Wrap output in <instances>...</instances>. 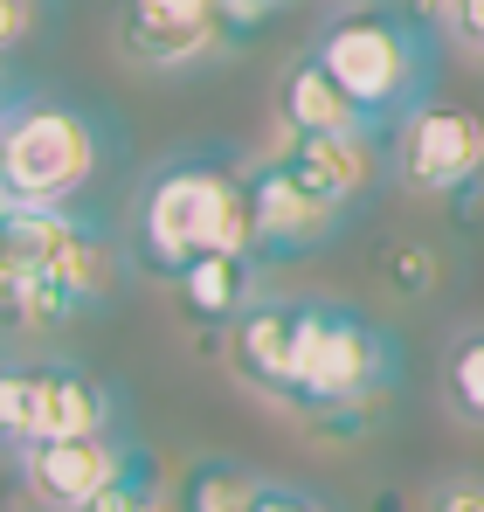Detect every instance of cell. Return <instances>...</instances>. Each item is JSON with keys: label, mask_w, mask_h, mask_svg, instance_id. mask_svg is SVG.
I'll return each instance as SVG.
<instances>
[{"label": "cell", "mask_w": 484, "mask_h": 512, "mask_svg": "<svg viewBox=\"0 0 484 512\" xmlns=\"http://www.w3.org/2000/svg\"><path fill=\"white\" fill-rule=\"evenodd\" d=\"M402 381V346L381 333L360 305L339 298H298V326H291V388H284V416L325 429V436H360Z\"/></svg>", "instance_id": "obj_1"}, {"label": "cell", "mask_w": 484, "mask_h": 512, "mask_svg": "<svg viewBox=\"0 0 484 512\" xmlns=\"http://www.w3.org/2000/svg\"><path fill=\"white\" fill-rule=\"evenodd\" d=\"M0 250L21 284V298H14L21 326H70L83 312H104L111 291L125 284V256L77 208L14 201V215L0 222Z\"/></svg>", "instance_id": "obj_2"}, {"label": "cell", "mask_w": 484, "mask_h": 512, "mask_svg": "<svg viewBox=\"0 0 484 512\" xmlns=\"http://www.w3.org/2000/svg\"><path fill=\"white\" fill-rule=\"evenodd\" d=\"M139 250L173 277L208 250L256 256V208H249V160L229 153H173L139 187Z\"/></svg>", "instance_id": "obj_3"}, {"label": "cell", "mask_w": 484, "mask_h": 512, "mask_svg": "<svg viewBox=\"0 0 484 512\" xmlns=\"http://www.w3.org/2000/svg\"><path fill=\"white\" fill-rule=\"evenodd\" d=\"M325 70L353 90L388 132L402 125L408 111L436 104V35L422 28V14L402 0H339L319 21L312 42Z\"/></svg>", "instance_id": "obj_4"}, {"label": "cell", "mask_w": 484, "mask_h": 512, "mask_svg": "<svg viewBox=\"0 0 484 512\" xmlns=\"http://www.w3.org/2000/svg\"><path fill=\"white\" fill-rule=\"evenodd\" d=\"M111 160V132L97 111H77L63 97H21L0 125V180L14 201L70 208Z\"/></svg>", "instance_id": "obj_5"}, {"label": "cell", "mask_w": 484, "mask_h": 512, "mask_svg": "<svg viewBox=\"0 0 484 512\" xmlns=\"http://www.w3.org/2000/svg\"><path fill=\"white\" fill-rule=\"evenodd\" d=\"M90 429H125L118 388L104 374H90L77 360H7L0 367V450H35V443H63Z\"/></svg>", "instance_id": "obj_6"}, {"label": "cell", "mask_w": 484, "mask_h": 512, "mask_svg": "<svg viewBox=\"0 0 484 512\" xmlns=\"http://www.w3.org/2000/svg\"><path fill=\"white\" fill-rule=\"evenodd\" d=\"M388 167L408 194H464L484 180V118L457 104H422L388 132Z\"/></svg>", "instance_id": "obj_7"}, {"label": "cell", "mask_w": 484, "mask_h": 512, "mask_svg": "<svg viewBox=\"0 0 484 512\" xmlns=\"http://www.w3.org/2000/svg\"><path fill=\"white\" fill-rule=\"evenodd\" d=\"M153 450L132 443L125 429H90V436H63V443H35L21 450V478L49 512H83L90 499H104L125 471H139Z\"/></svg>", "instance_id": "obj_8"}, {"label": "cell", "mask_w": 484, "mask_h": 512, "mask_svg": "<svg viewBox=\"0 0 484 512\" xmlns=\"http://www.w3.org/2000/svg\"><path fill=\"white\" fill-rule=\"evenodd\" d=\"M118 56L132 70H201L229 56L222 42V7L215 0H125L118 7Z\"/></svg>", "instance_id": "obj_9"}, {"label": "cell", "mask_w": 484, "mask_h": 512, "mask_svg": "<svg viewBox=\"0 0 484 512\" xmlns=\"http://www.w3.org/2000/svg\"><path fill=\"white\" fill-rule=\"evenodd\" d=\"M263 160L291 167L312 194L339 201V208L367 201L395 173L388 167V132H291V125H277L270 146H263Z\"/></svg>", "instance_id": "obj_10"}, {"label": "cell", "mask_w": 484, "mask_h": 512, "mask_svg": "<svg viewBox=\"0 0 484 512\" xmlns=\"http://www.w3.org/2000/svg\"><path fill=\"white\" fill-rule=\"evenodd\" d=\"M249 208H256V256L263 263L312 256L346 229V208L312 194L298 173L277 167V160H249Z\"/></svg>", "instance_id": "obj_11"}, {"label": "cell", "mask_w": 484, "mask_h": 512, "mask_svg": "<svg viewBox=\"0 0 484 512\" xmlns=\"http://www.w3.org/2000/svg\"><path fill=\"white\" fill-rule=\"evenodd\" d=\"M291 326H298V298H277V291H256L236 319L222 326V360L256 402H284L291 388Z\"/></svg>", "instance_id": "obj_12"}, {"label": "cell", "mask_w": 484, "mask_h": 512, "mask_svg": "<svg viewBox=\"0 0 484 512\" xmlns=\"http://www.w3.org/2000/svg\"><path fill=\"white\" fill-rule=\"evenodd\" d=\"M277 125H291V132H388L312 49L277 70Z\"/></svg>", "instance_id": "obj_13"}, {"label": "cell", "mask_w": 484, "mask_h": 512, "mask_svg": "<svg viewBox=\"0 0 484 512\" xmlns=\"http://www.w3.org/2000/svg\"><path fill=\"white\" fill-rule=\"evenodd\" d=\"M263 256H249V250H208V256H194L187 270H173L166 284H173V298H180V312L194 319V326H229L242 305L263 291Z\"/></svg>", "instance_id": "obj_14"}, {"label": "cell", "mask_w": 484, "mask_h": 512, "mask_svg": "<svg viewBox=\"0 0 484 512\" xmlns=\"http://www.w3.org/2000/svg\"><path fill=\"white\" fill-rule=\"evenodd\" d=\"M263 492V478L236 464V457H187L180 478H173V512H249Z\"/></svg>", "instance_id": "obj_15"}, {"label": "cell", "mask_w": 484, "mask_h": 512, "mask_svg": "<svg viewBox=\"0 0 484 512\" xmlns=\"http://www.w3.org/2000/svg\"><path fill=\"white\" fill-rule=\"evenodd\" d=\"M443 409L457 423L484 429V326H464L443 346Z\"/></svg>", "instance_id": "obj_16"}, {"label": "cell", "mask_w": 484, "mask_h": 512, "mask_svg": "<svg viewBox=\"0 0 484 512\" xmlns=\"http://www.w3.org/2000/svg\"><path fill=\"white\" fill-rule=\"evenodd\" d=\"M83 512H173V492L160 485V464L146 457L139 471H125V478H118L104 499H90Z\"/></svg>", "instance_id": "obj_17"}, {"label": "cell", "mask_w": 484, "mask_h": 512, "mask_svg": "<svg viewBox=\"0 0 484 512\" xmlns=\"http://www.w3.org/2000/svg\"><path fill=\"white\" fill-rule=\"evenodd\" d=\"M222 7V42H229V56H236L242 42H256L284 7H298V0H215Z\"/></svg>", "instance_id": "obj_18"}, {"label": "cell", "mask_w": 484, "mask_h": 512, "mask_svg": "<svg viewBox=\"0 0 484 512\" xmlns=\"http://www.w3.org/2000/svg\"><path fill=\"white\" fill-rule=\"evenodd\" d=\"M42 21H49V0H0V56L28 49L42 35Z\"/></svg>", "instance_id": "obj_19"}, {"label": "cell", "mask_w": 484, "mask_h": 512, "mask_svg": "<svg viewBox=\"0 0 484 512\" xmlns=\"http://www.w3.org/2000/svg\"><path fill=\"white\" fill-rule=\"evenodd\" d=\"M415 512H484V478H471V471L436 478V485L422 492V506H415Z\"/></svg>", "instance_id": "obj_20"}, {"label": "cell", "mask_w": 484, "mask_h": 512, "mask_svg": "<svg viewBox=\"0 0 484 512\" xmlns=\"http://www.w3.org/2000/svg\"><path fill=\"white\" fill-rule=\"evenodd\" d=\"M249 512H332L319 492H305V485H284V478H263V492H256V506Z\"/></svg>", "instance_id": "obj_21"}, {"label": "cell", "mask_w": 484, "mask_h": 512, "mask_svg": "<svg viewBox=\"0 0 484 512\" xmlns=\"http://www.w3.org/2000/svg\"><path fill=\"white\" fill-rule=\"evenodd\" d=\"M436 14L450 21V35H457L471 56H484V0H436Z\"/></svg>", "instance_id": "obj_22"}, {"label": "cell", "mask_w": 484, "mask_h": 512, "mask_svg": "<svg viewBox=\"0 0 484 512\" xmlns=\"http://www.w3.org/2000/svg\"><path fill=\"white\" fill-rule=\"evenodd\" d=\"M14 298H21V284H14V263L0 250V319H14Z\"/></svg>", "instance_id": "obj_23"}, {"label": "cell", "mask_w": 484, "mask_h": 512, "mask_svg": "<svg viewBox=\"0 0 484 512\" xmlns=\"http://www.w3.org/2000/svg\"><path fill=\"white\" fill-rule=\"evenodd\" d=\"M14 104H21V90L7 84V70H0V125H7V111H14Z\"/></svg>", "instance_id": "obj_24"}, {"label": "cell", "mask_w": 484, "mask_h": 512, "mask_svg": "<svg viewBox=\"0 0 484 512\" xmlns=\"http://www.w3.org/2000/svg\"><path fill=\"white\" fill-rule=\"evenodd\" d=\"M7 215H14V187L0 180V222H7Z\"/></svg>", "instance_id": "obj_25"}, {"label": "cell", "mask_w": 484, "mask_h": 512, "mask_svg": "<svg viewBox=\"0 0 484 512\" xmlns=\"http://www.w3.org/2000/svg\"><path fill=\"white\" fill-rule=\"evenodd\" d=\"M0 367H7V353H0Z\"/></svg>", "instance_id": "obj_26"}]
</instances>
